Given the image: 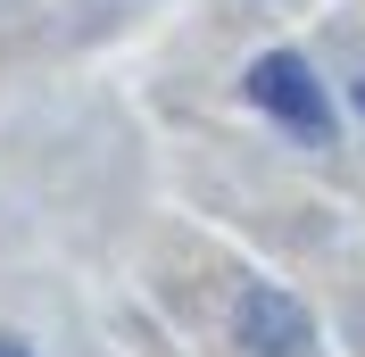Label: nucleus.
<instances>
[{
  "label": "nucleus",
  "mask_w": 365,
  "mask_h": 357,
  "mask_svg": "<svg viewBox=\"0 0 365 357\" xmlns=\"http://www.w3.org/2000/svg\"><path fill=\"white\" fill-rule=\"evenodd\" d=\"M316 341V324H307V308H299L282 283H250L241 291V349L257 357H299Z\"/></svg>",
  "instance_id": "nucleus-2"
},
{
  "label": "nucleus",
  "mask_w": 365,
  "mask_h": 357,
  "mask_svg": "<svg viewBox=\"0 0 365 357\" xmlns=\"http://www.w3.org/2000/svg\"><path fill=\"white\" fill-rule=\"evenodd\" d=\"M241 91H250V100H257L266 116H282V125H291L299 141L332 150V134H341V125H332V100H324L316 67H307L299 50H266V59L250 67V84H241Z\"/></svg>",
  "instance_id": "nucleus-1"
},
{
  "label": "nucleus",
  "mask_w": 365,
  "mask_h": 357,
  "mask_svg": "<svg viewBox=\"0 0 365 357\" xmlns=\"http://www.w3.org/2000/svg\"><path fill=\"white\" fill-rule=\"evenodd\" d=\"M0 357H34V349H25V341H0Z\"/></svg>",
  "instance_id": "nucleus-3"
}]
</instances>
